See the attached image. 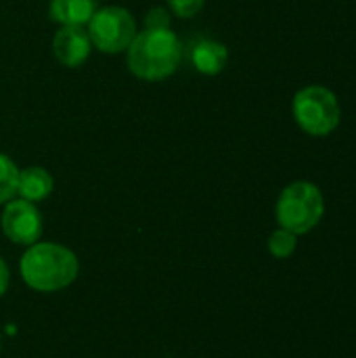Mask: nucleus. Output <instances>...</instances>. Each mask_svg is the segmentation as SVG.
Listing matches in <instances>:
<instances>
[{
    "mask_svg": "<svg viewBox=\"0 0 356 358\" xmlns=\"http://www.w3.org/2000/svg\"><path fill=\"white\" fill-rule=\"evenodd\" d=\"M126 52H128L126 57L128 69L136 78L147 82H157V80H166L178 69L185 57V46L170 27L166 29L145 27L143 31H136Z\"/></svg>",
    "mask_w": 356,
    "mask_h": 358,
    "instance_id": "obj_1",
    "label": "nucleus"
},
{
    "mask_svg": "<svg viewBox=\"0 0 356 358\" xmlns=\"http://www.w3.org/2000/svg\"><path fill=\"white\" fill-rule=\"evenodd\" d=\"M21 277L27 287L52 294L69 287L78 273L80 262L76 254L59 243H34L21 258Z\"/></svg>",
    "mask_w": 356,
    "mask_h": 358,
    "instance_id": "obj_2",
    "label": "nucleus"
},
{
    "mask_svg": "<svg viewBox=\"0 0 356 358\" xmlns=\"http://www.w3.org/2000/svg\"><path fill=\"white\" fill-rule=\"evenodd\" d=\"M275 214L281 229H287L294 235H304L313 231L325 214L323 193L308 180H296L281 191Z\"/></svg>",
    "mask_w": 356,
    "mask_h": 358,
    "instance_id": "obj_3",
    "label": "nucleus"
},
{
    "mask_svg": "<svg viewBox=\"0 0 356 358\" xmlns=\"http://www.w3.org/2000/svg\"><path fill=\"white\" fill-rule=\"evenodd\" d=\"M296 124L311 136H329L342 120V107L334 90L321 84L304 86L292 103Z\"/></svg>",
    "mask_w": 356,
    "mask_h": 358,
    "instance_id": "obj_4",
    "label": "nucleus"
},
{
    "mask_svg": "<svg viewBox=\"0 0 356 358\" xmlns=\"http://www.w3.org/2000/svg\"><path fill=\"white\" fill-rule=\"evenodd\" d=\"M86 25L90 44L107 55L126 50L136 36V21L124 6L97 8Z\"/></svg>",
    "mask_w": 356,
    "mask_h": 358,
    "instance_id": "obj_5",
    "label": "nucleus"
},
{
    "mask_svg": "<svg viewBox=\"0 0 356 358\" xmlns=\"http://www.w3.org/2000/svg\"><path fill=\"white\" fill-rule=\"evenodd\" d=\"M2 231L17 245H34L42 235V214L31 201L10 199L2 212Z\"/></svg>",
    "mask_w": 356,
    "mask_h": 358,
    "instance_id": "obj_6",
    "label": "nucleus"
},
{
    "mask_svg": "<svg viewBox=\"0 0 356 358\" xmlns=\"http://www.w3.org/2000/svg\"><path fill=\"white\" fill-rule=\"evenodd\" d=\"M90 46L84 25H61L52 38V52L65 67H80L90 57Z\"/></svg>",
    "mask_w": 356,
    "mask_h": 358,
    "instance_id": "obj_7",
    "label": "nucleus"
},
{
    "mask_svg": "<svg viewBox=\"0 0 356 358\" xmlns=\"http://www.w3.org/2000/svg\"><path fill=\"white\" fill-rule=\"evenodd\" d=\"M187 59L195 71L204 76H216L227 67L229 50L225 44L210 38H195L187 46Z\"/></svg>",
    "mask_w": 356,
    "mask_h": 358,
    "instance_id": "obj_8",
    "label": "nucleus"
},
{
    "mask_svg": "<svg viewBox=\"0 0 356 358\" xmlns=\"http://www.w3.org/2000/svg\"><path fill=\"white\" fill-rule=\"evenodd\" d=\"M55 180L52 176L40 168V166H29L25 170H19V180H17V195L25 201H42L52 193Z\"/></svg>",
    "mask_w": 356,
    "mask_h": 358,
    "instance_id": "obj_9",
    "label": "nucleus"
},
{
    "mask_svg": "<svg viewBox=\"0 0 356 358\" xmlns=\"http://www.w3.org/2000/svg\"><path fill=\"white\" fill-rule=\"evenodd\" d=\"M97 10V0H50V19L61 25H86Z\"/></svg>",
    "mask_w": 356,
    "mask_h": 358,
    "instance_id": "obj_10",
    "label": "nucleus"
},
{
    "mask_svg": "<svg viewBox=\"0 0 356 358\" xmlns=\"http://www.w3.org/2000/svg\"><path fill=\"white\" fill-rule=\"evenodd\" d=\"M17 180L19 168L13 164L10 157L0 153V203H8L17 197Z\"/></svg>",
    "mask_w": 356,
    "mask_h": 358,
    "instance_id": "obj_11",
    "label": "nucleus"
},
{
    "mask_svg": "<svg viewBox=\"0 0 356 358\" xmlns=\"http://www.w3.org/2000/svg\"><path fill=\"white\" fill-rule=\"evenodd\" d=\"M296 245H298V235H294L292 231L281 229V227L277 231H273L269 237V252H271V256H275L279 260L290 258L296 252Z\"/></svg>",
    "mask_w": 356,
    "mask_h": 358,
    "instance_id": "obj_12",
    "label": "nucleus"
},
{
    "mask_svg": "<svg viewBox=\"0 0 356 358\" xmlns=\"http://www.w3.org/2000/svg\"><path fill=\"white\" fill-rule=\"evenodd\" d=\"M168 4L176 17L189 19V17H195L204 8L206 0H168Z\"/></svg>",
    "mask_w": 356,
    "mask_h": 358,
    "instance_id": "obj_13",
    "label": "nucleus"
},
{
    "mask_svg": "<svg viewBox=\"0 0 356 358\" xmlns=\"http://www.w3.org/2000/svg\"><path fill=\"white\" fill-rule=\"evenodd\" d=\"M145 27H149V29L170 27V13L166 8H151L145 17Z\"/></svg>",
    "mask_w": 356,
    "mask_h": 358,
    "instance_id": "obj_14",
    "label": "nucleus"
},
{
    "mask_svg": "<svg viewBox=\"0 0 356 358\" xmlns=\"http://www.w3.org/2000/svg\"><path fill=\"white\" fill-rule=\"evenodd\" d=\"M8 281H10V273H8V266H6V262L0 258V298L6 294V289H8Z\"/></svg>",
    "mask_w": 356,
    "mask_h": 358,
    "instance_id": "obj_15",
    "label": "nucleus"
}]
</instances>
